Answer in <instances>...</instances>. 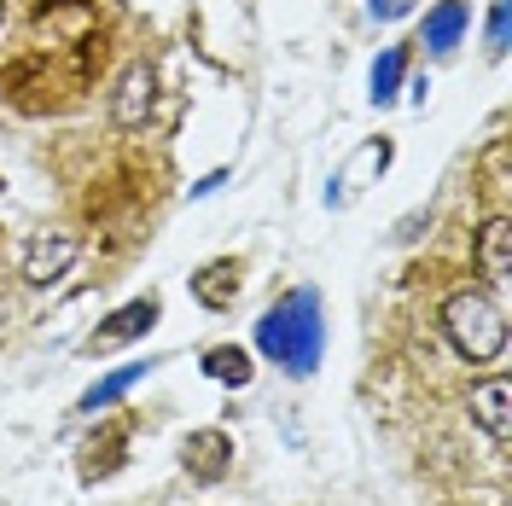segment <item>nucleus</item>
Returning <instances> with one entry per match:
<instances>
[{
  "instance_id": "obj_1",
  "label": "nucleus",
  "mask_w": 512,
  "mask_h": 506,
  "mask_svg": "<svg viewBox=\"0 0 512 506\" xmlns=\"http://www.w3.org/2000/svg\"><path fill=\"white\" fill-rule=\"evenodd\" d=\"M256 349L286 367L291 379H309L320 373V355H326V320H320V297L303 285L291 291L286 303H274L268 315L256 320Z\"/></svg>"
},
{
  "instance_id": "obj_2",
  "label": "nucleus",
  "mask_w": 512,
  "mask_h": 506,
  "mask_svg": "<svg viewBox=\"0 0 512 506\" xmlns=\"http://www.w3.org/2000/svg\"><path fill=\"white\" fill-rule=\"evenodd\" d=\"M443 338L454 344V355L472 361V367L501 361V349H507V315H501L495 291H483V285L448 291L443 297Z\"/></svg>"
},
{
  "instance_id": "obj_3",
  "label": "nucleus",
  "mask_w": 512,
  "mask_h": 506,
  "mask_svg": "<svg viewBox=\"0 0 512 506\" xmlns=\"http://www.w3.org/2000/svg\"><path fill=\"white\" fill-rule=\"evenodd\" d=\"M152 105H158V70L146 59H134L117 76V88H111V123L123 128V134H134V128L152 123Z\"/></svg>"
},
{
  "instance_id": "obj_4",
  "label": "nucleus",
  "mask_w": 512,
  "mask_h": 506,
  "mask_svg": "<svg viewBox=\"0 0 512 506\" xmlns=\"http://www.w3.org/2000/svg\"><path fill=\"white\" fill-rule=\"evenodd\" d=\"M82 256V239L76 233H30L24 251H18V274L30 285H53L70 274V262Z\"/></svg>"
},
{
  "instance_id": "obj_5",
  "label": "nucleus",
  "mask_w": 512,
  "mask_h": 506,
  "mask_svg": "<svg viewBox=\"0 0 512 506\" xmlns=\"http://www.w3.org/2000/svg\"><path fill=\"white\" fill-rule=\"evenodd\" d=\"M158 297H134V303H123V309H111V315L99 320V332L88 338V355H111V349H123V344H140L152 326H158Z\"/></svg>"
},
{
  "instance_id": "obj_6",
  "label": "nucleus",
  "mask_w": 512,
  "mask_h": 506,
  "mask_svg": "<svg viewBox=\"0 0 512 506\" xmlns=\"http://www.w3.org/2000/svg\"><path fill=\"white\" fill-rule=\"evenodd\" d=\"M507 402H512V384L501 379V373H495V379H483V384H472V419H478L483 437H489V443H501V448H507V437H512Z\"/></svg>"
},
{
  "instance_id": "obj_7",
  "label": "nucleus",
  "mask_w": 512,
  "mask_h": 506,
  "mask_svg": "<svg viewBox=\"0 0 512 506\" xmlns=\"http://www.w3.org/2000/svg\"><path fill=\"white\" fill-rule=\"evenodd\" d=\"M181 460H187V472L198 483H222L227 466H233V437L227 431H192L187 448H181Z\"/></svg>"
},
{
  "instance_id": "obj_8",
  "label": "nucleus",
  "mask_w": 512,
  "mask_h": 506,
  "mask_svg": "<svg viewBox=\"0 0 512 506\" xmlns=\"http://www.w3.org/2000/svg\"><path fill=\"white\" fill-rule=\"evenodd\" d=\"M478 268L489 285H507L512 280V222L507 216H489L478 227Z\"/></svg>"
},
{
  "instance_id": "obj_9",
  "label": "nucleus",
  "mask_w": 512,
  "mask_h": 506,
  "mask_svg": "<svg viewBox=\"0 0 512 506\" xmlns=\"http://www.w3.org/2000/svg\"><path fill=\"white\" fill-rule=\"evenodd\" d=\"M192 297L204 303V309H233V297H239V262L222 256V262H204L198 274H192Z\"/></svg>"
},
{
  "instance_id": "obj_10",
  "label": "nucleus",
  "mask_w": 512,
  "mask_h": 506,
  "mask_svg": "<svg viewBox=\"0 0 512 506\" xmlns=\"http://www.w3.org/2000/svg\"><path fill=\"white\" fill-rule=\"evenodd\" d=\"M466 24H472L466 0H437V6L425 12V47H431V53H448V47H460Z\"/></svg>"
},
{
  "instance_id": "obj_11",
  "label": "nucleus",
  "mask_w": 512,
  "mask_h": 506,
  "mask_svg": "<svg viewBox=\"0 0 512 506\" xmlns=\"http://www.w3.org/2000/svg\"><path fill=\"white\" fill-rule=\"evenodd\" d=\"M146 373H152V361H128V367H117V373H105V379H99L94 390H82V402H76V408H82V413L111 408V402H123L128 390L146 379Z\"/></svg>"
},
{
  "instance_id": "obj_12",
  "label": "nucleus",
  "mask_w": 512,
  "mask_h": 506,
  "mask_svg": "<svg viewBox=\"0 0 512 506\" xmlns=\"http://www.w3.org/2000/svg\"><path fill=\"white\" fill-rule=\"evenodd\" d=\"M198 367H204L216 384H227V390H245V384H251V355H245L239 344L204 349V355H198Z\"/></svg>"
},
{
  "instance_id": "obj_13",
  "label": "nucleus",
  "mask_w": 512,
  "mask_h": 506,
  "mask_svg": "<svg viewBox=\"0 0 512 506\" xmlns=\"http://www.w3.org/2000/svg\"><path fill=\"white\" fill-rule=\"evenodd\" d=\"M402 76H408V53H402V47H390V53L373 64V99L390 105V99L402 94Z\"/></svg>"
},
{
  "instance_id": "obj_14",
  "label": "nucleus",
  "mask_w": 512,
  "mask_h": 506,
  "mask_svg": "<svg viewBox=\"0 0 512 506\" xmlns=\"http://www.w3.org/2000/svg\"><path fill=\"white\" fill-rule=\"evenodd\" d=\"M483 175H489L495 192H507V140H495V146L483 152Z\"/></svg>"
},
{
  "instance_id": "obj_15",
  "label": "nucleus",
  "mask_w": 512,
  "mask_h": 506,
  "mask_svg": "<svg viewBox=\"0 0 512 506\" xmlns=\"http://www.w3.org/2000/svg\"><path fill=\"white\" fill-rule=\"evenodd\" d=\"M489 47L507 53V0H495V12H489Z\"/></svg>"
},
{
  "instance_id": "obj_16",
  "label": "nucleus",
  "mask_w": 512,
  "mask_h": 506,
  "mask_svg": "<svg viewBox=\"0 0 512 506\" xmlns=\"http://www.w3.org/2000/svg\"><path fill=\"white\" fill-rule=\"evenodd\" d=\"M367 6H373V18H402L414 0H367Z\"/></svg>"
},
{
  "instance_id": "obj_17",
  "label": "nucleus",
  "mask_w": 512,
  "mask_h": 506,
  "mask_svg": "<svg viewBox=\"0 0 512 506\" xmlns=\"http://www.w3.org/2000/svg\"><path fill=\"white\" fill-rule=\"evenodd\" d=\"M0 24H6V0H0Z\"/></svg>"
}]
</instances>
